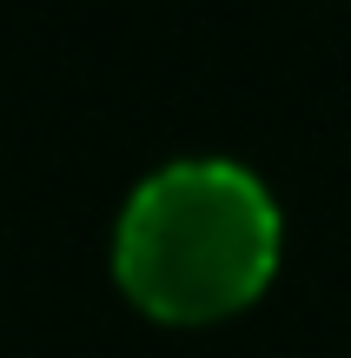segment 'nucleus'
Returning <instances> with one entry per match:
<instances>
[{
  "mask_svg": "<svg viewBox=\"0 0 351 358\" xmlns=\"http://www.w3.org/2000/svg\"><path fill=\"white\" fill-rule=\"evenodd\" d=\"M113 272L140 312L212 325L252 306L278 272V206L239 159H172L119 213Z\"/></svg>",
  "mask_w": 351,
  "mask_h": 358,
  "instance_id": "1",
  "label": "nucleus"
}]
</instances>
